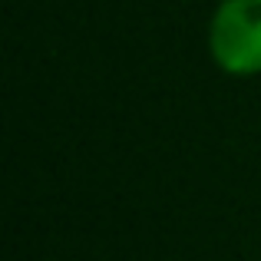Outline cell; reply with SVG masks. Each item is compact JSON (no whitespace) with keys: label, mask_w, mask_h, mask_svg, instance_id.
Returning <instances> with one entry per match:
<instances>
[{"label":"cell","mask_w":261,"mask_h":261,"mask_svg":"<svg viewBox=\"0 0 261 261\" xmlns=\"http://www.w3.org/2000/svg\"><path fill=\"white\" fill-rule=\"evenodd\" d=\"M208 53L228 76L261 73V0H222L208 20Z\"/></svg>","instance_id":"obj_1"}]
</instances>
